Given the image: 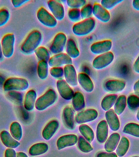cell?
<instances>
[{
	"mask_svg": "<svg viewBox=\"0 0 139 157\" xmlns=\"http://www.w3.org/2000/svg\"><path fill=\"white\" fill-rule=\"evenodd\" d=\"M120 139V136L117 132L112 133L107 139L105 143L104 148L107 152H113L115 150Z\"/></svg>",
	"mask_w": 139,
	"mask_h": 157,
	"instance_id": "d4e9b609",
	"label": "cell"
},
{
	"mask_svg": "<svg viewBox=\"0 0 139 157\" xmlns=\"http://www.w3.org/2000/svg\"><path fill=\"white\" fill-rule=\"evenodd\" d=\"M123 132L134 137H139V124L135 123L127 124L123 128Z\"/></svg>",
	"mask_w": 139,
	"mask_h": 157,
	"instance_id": "e575fe53",
	"label": "cell"
},
{
	"mask_svg": "<svg viewBox=\"0 0 139 157\" xmlns=\"http://www.w3.org/2000/svg\"><path fill=\"white\" fill-rule=\"evenodd\" d=\"M123 1V0H102L101 5L106 10H111Z\"/></svg>",
	"mask_w": 139,
	"mask_h": 157,
	"instance_id": "b9f144b4",
	"label": "cell"
},
{
	"mask_svg": "<svg viewBox=\"0 0 139 157\" xmlns=\"http://www.w3.org/2000/svg\"><path fill=\"white\" fill-rule=\"evenodd\" d=\"M66 46V52L71 58H77L80 55V51L74 39L70 38L67 40Z\"/></svg>",
	"mask_w": 139,
	"mask_h": 157,
	"instance_id": "4316f807",
	"label": "cell"
},
{
	"mask_svg": "<svg viewBox=\"0 0 139 157\" xmlns=\"http://www.w3.org/2000/svg\"><path fill=\"white\" fill-rule=\"evenodd\" d=\"M56 86L60 95L63 99L70 100L72 99L74 93L70 85L64 79L57 81Z\"/></svg>",
	"mask_w": 139,
	"mask_h": 157,
	"instance_id": "8fae6325",
	"label": "cell"
},
{
	"mask_svg": "<svg viewBox=\"0 0 139 157\" xmlns=\"http://www.w3.org/2000/svg\"><path fill=\"white\" fill-rule=\"evenodd\" d=\"M67 4L71 9H79L86 5L85 0H68Z\"/></svg>",
	"mask_w": 139,
	"mask_h": 157,
	"instance_id": "7bdbcfd3",
	"label": "cell"
},
{
	"mask_svg": "<svg viewBox=\"0 0 139 157\" xmlns=\"http://www.w3.org/2000/svg\"><path fill=\"white\" fill-rule=\"evenodd\" d=\"M126 96L124 95L119 96L117 98L114 104V111L118 115L123 113L127 106Z\"/></svg>",
	"mask_w": 139,
	"mask_h": 157,
	"instance_id": "d6a6232c",
	"label": "cell"
},
{
	"mask_svg": "<svg viewBox=\"0 0 139 157\" xmlns=\"http://www.w3.org/2000/svg\"><path fill=\"white\" fill-rule=\"evenodd\" d=\"M68 18L73 22H77L81 18L80 10L79 9H70L68 11Z\"/></svg>",
	"mask_w": 139,
	"mask_h": 157,
	"instance_id": "60d3db41",
	"label": "cell"
},
{
	"mask_svg": "<svg viewBox=\"0 0 139 157\" xmlns=\"http://www.w3.org/2000/svg\"><path fill=\"white\" fill-rule=\"evenodd\" d=\"M42 39L41 32L37 29L32 31L26 38L20 47L22 52L30 55L39 47Z\"/></svg>",
	"mask_w": 139,
	"mask_h": 157,
	"instance_id": "6da1fadb",
	"label": "cell"
},
{
	"mask_svg": "<svg viewBox=\"0 0 139 157\" xmlns=\"http://www.w3.org/2000/svg\"><path fill=\"white\" fill-rule=\"evenodd\" d=\"M63 71L66 82L72 86H77V75L74 66L72 64L66 65Z\"/></svg>",
	"mask_w": 139,
	"mask_h": 157,
	"instance_id": "2e32d148",
	"label": "cell"
},
{
	"mask_svg": "<svg viewBox=\"0 0 139 157\" xmlns=\"http://www.w3.org/2000/svg\"><path fill=\"white\" fill-rule=\"evenodd\" d=\"M96 157H118V155L114 152H99L96 154Z\"/></svg>",
	"mask_w": 139,
	"mask_h": 157,
	"instance_id": "bcb514c9",
	"label": "cell"
},
{
	"mask_svg": "<svg viewBox=\"0 0 139 157\" xmlns=\"http://www.w3.org/2000/svg\"><path fill=\"white\" fill-rule=\"evenodd\" d=\"M136 117L137 120L139 121V110L137 112V114Z\"/></svg>",
	"mask_w": 139,
	"mask_h": 157,
	"instance_id": "9f6ffc18",
	"label": "cell"
},
{
	"mask_svg": "<svg viewBox=\"0 0 139 157\" xmlns=\"http://www.w3.org/2000/svg\"><path fill=\"white\" fill-rule=\"evenodd\" d=\"M78 82L83 89L87 93H91L94 89V84L91 78L87 74L80 72L77 75Z\"/></svg>",
	"mask_w": 139,
	"mask_h": 157,
	"instance_id": "7402d4cb",
	"label": "cell"
},
{
	"mask_svg": "<svg viewBox=\"0 0 139 157\" xmlns=\"http://www.w3.org/2000/svg\"><path fill=\"white\" fill-rule=\"evenodd\" d=\"M98 113L97 110L94 109H89L78 113L75 117L77 124H82L91 122L97 119Z\"/></svg>",
	"mask_w": 139,
	"mask_h": 157,
	"instance_id": "9c48e42d",
	"label": "cell"
},
{
	"mask_svg": "<svg viewBox=\"0 0 139 157\" xmlns=\"http://www.w3.org/2000/svg\"><path fill=\"white\" fill-rule=\"evenodd\" d=\"M72 99V105L76 111H80L85 108V98L84 94L80 92H75Z\"/></svg>",
	"mask_w": 139,
	"mask_h": 157,
	"instance_id": "83f0119b",
	"label": "cell"
},
{
	"mask_svg": "<svg viewBox=\"0 0 139 157\" xmlns=\"http://www.w3.org/2000/svg\"><path fill=\"white\" fill-rule=\"evenodd\" d=\"M79 131L83 137L89 142H92L95 135L93 130L90 126L85 124H82L79 126Z\"/></svg>",
	"mask_w": 139,
	"mask_h": 157,
	"instance_id": "f546056e",
	"label": "cell"
},
{
	"mask_svg": "<svg viewBox=\"0 0 139 157\" xmlns=\"http://www.w3.org/2000/svg\"><path fill=\"white\" fill-rule=\"evenodd\" d=\"M63 118L66 126L70 129L73 130L75 127L74 112L71 107L66 106L63 111Z\"/></svg>",
	"mask_w": 139,
	"mask_h": 157,
	"instance_id": "603a6c76",
	"label": "cell"
},
{
	"mask_svg": "<svg viewBox=\"0 0 139 157\" xmlns=\"http://www.w3.org/2000/svg\"><path fill=\"white\" fill-rule=\"evenodd\" d=\"M7 95L11 99L19 104H21L23 101V94L20 92L16 91H12L7 92Z\"/></svg>",
	"mask_w": 139,
	"mask_h": 157,
	"instance_id": "ee69618b",
	"label": "cell"
},
{
	"mask_svg": "<svg viewBox=\"0 0 139 157\" xmlns=\"http://www.w3.org/2000/svg\"><path fill=\"white\" fill-rule=\"evenodd\" d=\"M118 98V95L116 94H110L105 96L102 99L101 106L105 111H108L111 109L115 104Z\"/></svg>",
	"mask_w": 139,
	"mask_h": 157,
	"instance_id": "f1b7e54d",
	"label": "cell"
},
{
	"mask_svg": "<svg viewBox=\"0 0 139 157\" xmlns=\"http://www.w3.org/2000/svg\"><path fill=\"white\" fill-rule=\"evenodd\" d=\"M17 157H29L25 153L23 152H19L17 153Z\"/></svg>",
	"mask_w": 139,
	"mask_h": 157,
	"instance_id": "f5cc1de1",
	"label": "cell"
},
{
	"mask_svg": "<svg viewBox=\"0 0 139 157\" xmlns=\"http://www.w3.org/2000/svg\"><path fill=\"white\" fill-rule=\"evenodd\" d=\"M93 14L97 19L103 23H107L111 19L110 13L108 10L97 2L93 6Z\"/></svg>",
	"mask_w": 139,
	"mask_h": 157,
	"instance_id": "9a60e30c",
	"label": "cell"
},
{
	"mask_svg": "<svg viewBox=\"0 0 139 157\" xmlns=\"http://www.w3.org/2000/svg\"><path fill=\"white\" fill-rule=\"evenodd\" d=\"M5 81L6 80L5 79V78L3 76L0 75V86H3V85L4 84Z\"/></svg>",
	"mask_w": 139,
	"mask_h": 157,
	"instance_id": "db71d44e",
	"label": "cell"
},
{
	"mask_svg": "<svg viewBox=\"0 0 139 157\" xmlns=\"http://www.w3.org/2000/svg\"><path fill=\"white\" fill-rule=\"evenodd\" d=\"M48 6L55 18L57 20L62 21L65 16L64 6L61 2L55 0L48 1Z\"/></svg>",
	"mask_w": 139,
	"mask_h": 157,
	"instance_id": "4fadbf2b",
	"label": "cell"
},
{
	"mask_svg": "<svg viewBox=\"0 0 139 157\" xmlns=\"http://www.w3.org/2000/svg\"><path fill=\"white\" fill-rule=\"evenodd\" d=\"M109 126L105 120L100 121L96 128V139L98 142L103 144L106 142L108 138Z\"/></svg>",
	"mask_w": 139,
	"mask_h": 157,
	"instance_id": "d6986e66",
	"label": "cell"
},
{
	"mask_svg": "<svg viewBox=\"0 0 139 157\" xmlns=\"http://www.w3.org/2000/svg\"><path fill=\"white\" fill-rule=\"evenodd\" d=\"M131 157H139V156H133Z\"/></svg>",
	"mask_w": 139,
	"mask_h": 157,
	"instance_id": "6f0895ef",
	"label": "cell"
},
{
	"mask_svg": "<svg viewBox=\"0 0 139 157\" xmlns=\"http://www.w3.org/2000/svg\"><path fill=\"white\" fill-rule=\"evenodd\" d=\"M112 46V40H105L94 43L91 44L90 49L92 53L100 55L109 52Z\"/></svg>",
	"mask_w": 139,
	"mask_h": 157,
	"instance_id": "7c38bea8",
	"label": "cell"
},
{
	"mask_svg": "<svg viewBox=\"0 0 139 157\" xmlns=\"http://www.w3.org/2000/svg\"><path fill=\"white\" fill-rule=\"evenodd\" d=\"M0 139L2 144L8 148L14 149L18 148L20 144V142L15 139L10 133L6 130L1 131L0 133Z\"/></svg>",
	"mask_w": 139,
	"mask_h": 157,
	"instance_id": "ac0fdd59",
	"label": "cell"
},
{
	"mask_svg": "<svg viewBox=\"0 0 139 157\" xmlns=\"http://www.w3.org/2000/svg\"><path fill=\"white\" fill-rule=\"evenodd\" d=\"M81 18L87 19L91 17L93 13V6L91 4H87L82 7L80 10Z\"/></svg>",
	"mask_w": 139,
	"mask_h": 157,
	"instance_id": "f35d334b",
	"label": "cell"
},
{
	"mask_svg": "<svg viewBox=\"0 0 139 157\" xmlns=\"http://www.w3.org/2000/svg\"><path fill=\"white\" fill-rule=\"evenodd\" d=\"M72 59L66 53H61L56 54L50 58L48 61L49 66L51 67H61L63 65L72 64Z\"/></svg>",
	"mask_w": 139,
	"mask_h": 157,
	"instance_id": "30bf717a",
	"label": "cell"
},
{
	"mask_svg": "<svg viewBox=\"0 0 139 157\" xmlns=\"http://www.w3.org/2000/svg\"><path fill=\"white\" fill-rule=\"evenodd\" d=\"M37 94L34 90L28 91L25 94L24 105L25 109L28 111H31L35 107Z\"/></svg>",
	"mask_w": 139,
	"mask_h": 157,
	"instance_id": "cb8c5ba5",
	"label": "cell"
},
{
	"mask_svg": "<svg viewBox=\"0 0 139 157\" xmlns=\"http://www.w3.org/2000/svg\"><path fill=\"white\" fill-rule=\"evenodd\" d=\"M67 41V36L64 33H57L54 38L50 47V51L55 55L62 53L64 50Z\"/></svg>",
	"mask_w": 139,
	"mask_h": 157,
	"instance_id": "ba28073f",
	"label": "cell"
},
{
	"mask_svg": "<svg viewBox=\"0 0 139 157\" xmlns=\"http://www.w3.org/2000/svg\"><path fill=\"white\" fill-rule=\"evenodd\" d=\"M10 17V12L8 9L5 8L0 9V27L5 25L9 21Z\"/></svg>",
	"mask_w": 139,
	"mask_h": 157,
	"instance_id": "ab89813d",
	"label": "cell"
},
{
	"mask_svg": "<svg viewBox=\"0 0 139 157\" xmlns=\"http://www.w3.org/2000/svg\"><path fill=\"white\" fill-rule=\"evenodd\" d=\"M49 149L47 144L40 142L35 144L30 147L29 151V154L32 156L41 155L46 153Z\"/></svg>",
	"mask_w": 139,
	"mask_h": 157,
	"instance_id": "484cf974",
	"label": "cell"
},
{
	"mask_svg": "<svg viewBox=\"0 0 139 157\" xmlns=\"http://www.w3.org/2000/svg\"><path fill=\"white\" fill-rule=\"evenodd\" d=\"M60 124L58 120H51L45 126L42 131V136L46 140L51 139L59 128Z\"/></svg>",
	"mask_w": 139,
	"mask_h": 157,
	"instance_id": "e0dca14e",
	"label": "cell"
},
{
	"mask_svg": "<svg viewBox=\"0 0 139 157\" xmlns=\"http://www.w3.org/2000/svg\"><path fill=\"white\" fill-rule=\"evenodd\" d=\"M134 90L136 95L139 98V80L137 81L134 84Z\"/></svg>",
	"mask_w": 139,
	"mask_h": 157,
	"instance_id": "f907efd6",
	"label": "cell"
},
{
	"mask_svg": "<svg viewBox=\"0 0 139 157\" xmlns=\"http://www.w3.org/2000/svg\"><path fill=\"white\" fill-rule=\"evenodd\" d=\"M37 73L40 79H46L48 74V62L46 61H39L37 66Z\"/></svg>",
	"mask_w": 139,
	"mask_h": 157,
	"instance_id": "836d02e7",
	"label": "cell"
},
{
	"mask_svg": "<svg viewBox=\"0 0 139 157\" xmlns=\"http://www.w3.org/2000/svg\"><path fill=\"white\" fill-rule=\"evenodd\" d=\"M29 83L25 78L20 77H10L6 79L3 88L5 92L12 91H23L29 88Z\"/></svg>",
	"mask_w": 139,
	"mask_h": 157,
	"instance_id": "7a4b0ae2",
	"label": "cell"
},
{
	"mask_svg": "<svg viewBox=\"0 0 139 157\" xmlns=\"http://www.w3.org/2000/svg\"><path fill=\"white\" fill-rule=\"evenodd\" d=\"M106 121L108 126L113 131H117L120 128V122L117 115L113 109H111L105 113Z\"/></svg>",
	"mask_w": 139,
	"mask_h": 157,
	"instance_id": "44dd1931",
	"label": "cell"
},
{
	"mask_svg": "<svg viewBox=\"0 0 139 157\" xmlns=\"http://www.w3.org/2000/svg\"><path fill=\"white\" fill-rule=\"evenodd\" d=\"M51 75L54 78H60L64 75L63 68L61 67H52L50 70Z\"/></svg>",
	"mask_w": 139,
	"mask_h": 157,
	"instance_id": "f6af8a7d",
	"label": "cell"
},
{
	"mask_svg": "<svg viewBox=\"0 0 139 157\" xmlns=\"http://www.w3.org/2000/svg\"><path fill=\"white\" fill-rule=\"evenodd\" d=\"M37 17L39 21L48 28H54L57 25V20L44 7H41L37 12Z\"/></svg>",
	"mask_w": 139,
	"mask_h": 157,
	"instance_id": "52a82bcc",
	"label": "cell"
},
{
	"mask_svg": "<svg viewBox=\"0 0 139 157\" xmlns=\"http://www.w3.org/2000/svg\"><path fill=\"white\" fill-rule=\"evenodd\" d=\"M133 7L136 10L139 11V0H134L132 2Z\"/></svg>",
	"mask_w": 139,
	"mask_h": 157,
	"instance_id": "816d5d0a",
	"label": "cell"
},
{
	"mask_svg": "<svg viewBox=\"0 0 139 157\" xmlns=\"http://www.w3.org/2000/svg\"><path fill=\"white\" fill-rule=\"evenodd\" d=\"M10 133L12 137L16 140L20 141L23 137V129L21 125L18 121L12 122L10 126Z\"/></svg>",
	"mask_w": 139,
	"mask_h": 157,
	"instance_id": "1f68e13d",
	"label": "cell"
},
{
	"mask_svg": "<svg viewBox=\"0 0 139 157\" xmlns=\"http://www.w3.org/2000/svg\"><path fill=\"white\" fill-rule=\"evenodd\" d=\"M78 140L77 136L75 134L63 135L57 140L56 145L57 149L60 150L66 147L74 146L77 143Z\"/></svg>",
	"mask_w": 139,
	"mask_h": 157,
	"instance_id": "5bb4252c",
	"label": "cell"
},
{
	"mask_svg": "<svg viewBox=\"0 0 139 157\" xmlns=\"http://www.w3.org/2000/svg\"><path fill=\"white\" fill-rule=\"evenodd\" d=\"M57 98L56 92L53 89H49L45 94L37 99L35 108L39 111H43L54 104Z\"/></svg>",
	"mask_w": 139,
	"mask_h": 157,
	"instance_id": "277c9868",
	"label": "cell"
},
{
	"mask_svg": "<svg viewBox=\"0 0 139 157\" xmlns=\"http://www.w3.org/2000/svg\"><path fill=\"white\" fill-rule=\"evenodd\" d=\"M127 103L132 110H135L139 108V98L135 94H130L127 98Z\"/></svg>",
	"mask_w": 139,
	"mask_h": 157,
	"instance_id": "74e56055",
	"label": "cell"
},
{
	"mask_svg": "<svg viewBox=\"0 0 139 157\" xmlns=\"http://www.w3.org/2000/svg\"><path fill=\"white\" fill-rule=\"evenodd\" d=\"M114 59V54L112 52L101 54L95 58L93 61V67L95 69H102L111 64Z\"/></svg>",
	"mask_w": 139,
	"mask_h": 157,
	"instance_id": "8992f818",
	"label": "cell"
},
{
	"mask_svg": "<svg viewBox=\"0 0 139 157\" xmlns=\"http://www.w3.org/2000/svg\"><path fill=\"white\" fill-rule=\"evenodd\" d=\"M96 21L92 17L83 20L73 25V32L79 36H85L90 34L94 29Z\"/></svg>",
	"mask_w": 139,
	"mask_h": 157,
	"instance_id": "3957f363",
	"label": "cell"
},
{
	"mask_svg": "<svg viewBox=\"0 0 139 157\" xmlns=\"http://www.w3.org/2000/svg\"><path fill=\"white\" fill-rule=\"evenodd\" d=\"M3 52H2V45H1V40H0V60L2 59L3 57Z\"/></svg>",
	"mask_w": 139,
	"mask_h": 157,
	"instance_id": "11a10c76",
	"label": "cell"
},
{
	"mask_svg": "<svg viewBox=\"0 0 139 157\" xmlns=\"http://www.w3.org/2000/svg\"><path fill=\"white\" fill-rule=\"evenodd\" d=\"M126 86V82L119 79H109L105 83V89L107 91L113 93L121 92Z\"/></svg>",
	"mask_w": 139,
	"mask_h": 157,
	"instance_id": "ffe728a7",
	"label": "cell"
},
{
	"mask_svg": "<svg viewBox=\"0 0 139 157\" xmlns=\"http://www.w3.org/2000/svg\"><path fill=\"white\" fill-rule=\"evenodd\" d=\"M35 54L40 61L48 62L50 59L49 52L46 48L43 46H40L35 50Z\"/></svg>",
	"mask_w": 139,
	"mask_h": 157,
	"instance_id": "d590c367",
	"label": "cell"
},
{
	"mask_svg": "<svg viewBox=\"0 0 139 157\" xmlns=\"http://www.w3.org/2000/svg\"><path fill=\"white\" fill-rule=\"evenodd\" d=\"M78 147L83 153H88L93 150V148L89 142L82 136H80L78 140Z\"/></svg>",
	"mask_w": 139,
	"mask_h": 157,
	"instance_id": "8d00e7d4",
	"label": "cell"
},
{
	"mask_svg": "<svg viewBox=\"0 0 139 157\" xmlns=\"http://www.w3.org/2000/svg\"><path fill=\"white\" fill-rule=\"evenodd\" d=\"M29 1V0H12L11 2L13 7L15 8H18Z\"/></svg>",
	"mask_w": 139,
	"mask_h": 157,
	"instance_id": "7dc6e473",
	"label": "cell"
},
{
	"mask_svg": "<svg viewBox=\"0 0 139 157\" xmlns=\"http://www.w3.org/2000/svg\"><path fill=\"white\" fill-rule=\"evenodd\" d=\"M133 68L135 72L139 74V55L134 62Z\"/></svg>",
	"mask_w": 139,
	"mask_h": 157,
	"instance_id": "681fc988",
	"label": "cell"
},
{
	"mask_svg": "<svg viewBox=\"0 0 139 157\" xmlns=\"http://www.w3.org/2000/svg\"><path fill=\"white\" fill-rule=\"evenodd\" d=\"M15 36L13 33H8L2 37L1 40L4 56L9 58L13 56L14 52Z\"/></svg>",
	"mask_w": 139,
	"mask_h": 157,
	"instance_id": "5b68a950",
	"label": "cell"
},
{
	"mask_svg": "<svg viewBox=\"0 0 139 157\" xmlns=\"http://www.w3.org/2000/svg\"><path fill=\"white\" fill-rule=\"evenodd\" d=\"M5 157H17V153L14 149L8 148L5 151Z\"/></svg>",
	"mask_w": 139,
	"mask_h": 157,
	"instance_id": "c3c4849f",
	"label": "cell"
},
{
	"mask_svg": "<svg viewBox=\"0 0 139 157\" xmlns=\"http://www.w3.org/2000/svg\"><path fill=\"white\" fill-rule=\"evenodd\" d=\"M130 146L129 140L125 137H123L119 141L117 147L116 153L118 156L122 157L127 152Z\"/></svg>",
	"mask_w": 139,
	"mask_h": 157,
	"instance_id": "4dcf8cb0",
	"label": "cell"
}]
</instances>
